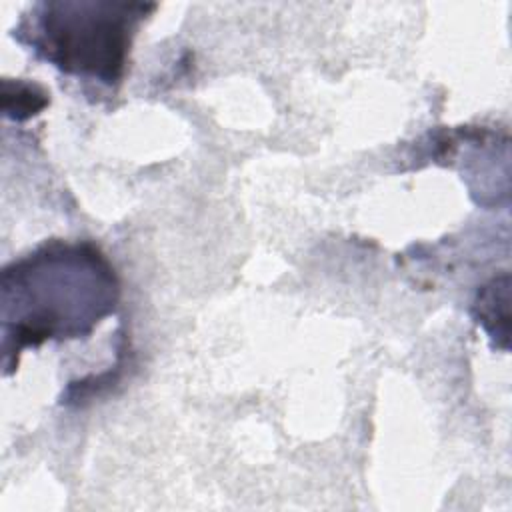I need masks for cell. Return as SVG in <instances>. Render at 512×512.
Masks as SVG:
<instances>
[{
	"instance_id": "obj_1",
	"label": "cell",
	"mask_w": 512,
	"mask_h": 512,
	"mask_svg": "<svg viewBox=\"0 0 512 512\" xmlns=\"http://www.w3.org/2000/svg\"><path fill=\"white\" fill-rule=\"evenodd\" d=\"M120 296L108 258L90 242L50 240L2 272V350L10 374L24 348L88 336Z\"/></svg>"
},
{
	"instance_id": "obj_3",
	"label": "cell",
	"mask_w": 512,
	"mask_h": 512,
	"mask_svg": "<svg viewBox=\"0 0 512 512\" xmlns=\"http://www.w3.org/2000/svg\"><path fill=\"white\" fill-rule=\"evenodd\" d=\"M10 86L14 88V94L6 88L2 92V110H4L6 118L26 120L30 116H36L50 102L46 92L34 84L10 82Z\"/></svg>"
},
{
	"instance_id": "obj_2",
	"label": "cell",
	"mask_w": 512,
	"mask_h": 512,
	"mask_svg": "<svg viewBox=\"0 0 512 512\" xmlns=\"http://www.w3.org/2000/svg\"><path fill=\"white\" fill-rule=\"evenodd\" d=\"M152 10L156 4L142 2H38L12 38L62 74L118 88L136 28Z\"/></svg>"
}]
</instances>
